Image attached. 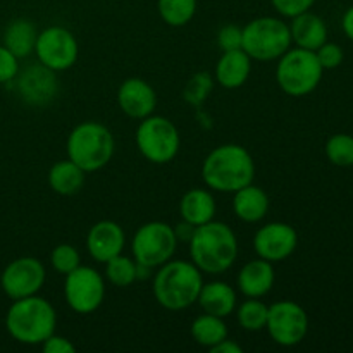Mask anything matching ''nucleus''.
I'll use <instances>...</instances> for the list:
<instances>
[{"label":"nucleus","mask_w":353,"mask_h":353,"mask_svg":"<svg viewBox=\"0 0 353 353\" xmlns=\"http://www.w3.org/2000/svg\"><path fill=\"white\" fill-rule=\"evenodd\" d=\"M192 262L205 274H224L238 259V238L221 221L196 226L188 241Z\"/></svg>","instance_id":"1"},{"label":"nucleus","mask_w":353,"mask_h":353,"mask_svg":"<svg viewBox=\"0 0 353 353\" xmlns=\"http://www.w3.org/2000/svg\"><path fill=\"white\" fill-rule=\"evenodd\" d=\"M255 162L250 152L236 143L214 148L202 164V179L217 193H234L254 183Z\"/></svg>","instance_id":"2"},{"label":"nucleus","mask_w":353,"mask_h":353,"mask_svg":"<svg viewBox=\"0 0 353 353\" xmlns=\"http://www.w3.org/2000/svg\"><path fill=\"white\" fill-rule=\"evenodd\" d=\"M203 272L193 262L168 261L157 268L152 281V292L159 305L171 312H179L196 303L203 286Z\"/></svg>","instance_id":"3"},{"label":"nucleus","mask_w":353,"mask_h":353,"mask_svg":"<svg viewBox=\"0 0 353 353\" xmlns=\"http://www.w3.org/2000/svg\"><path fill=\"white\" fill-rule=\"evenodd\" d=\"M57 312L48 300L38 295L14 300L6 314L7 333L23 345H41L55 333Z\"/></svg>","instance_id":"4"},{"label":"nucleus","mask_w":353,"mask_h":353,"mask_svg":"<svg viewBox=\"0 0 353 353\" xmlns=\"http://www.w3.org/2000/svg\"><path fill=\"white\" fill-rule=\"evenodd\" d=\"M68 159L85 172L105 168L116 150V140L107 126L95 121H85L72 128L65 141Z\"/></svg>","instance_id":"5"},{"label":"nucleus","mask_w":353,"mask_h":353,"mask_svg":"<svg viewBox=\"0 0 353 353\" xmlns=\"http://www.w3.org/2000/svg\"><path fill=\"white\" fill-rule=\"evenodd\" d=\"M292 43L290 24L279 17H255L241 28V50L252 61H278Z\"/></svg>","instance_id":"6"},{"label":"nucleus","mask_w":353,"mask_h":353,"mask_svg":"<svg viewBox=\"0 0 353 353\" xmlns=\"http://www.w3.org/2000/svg\"><path fill=\"white\" fill-rule=\"evenodd\" d=\"M323 65L316 52L305 48H288L276 65V81L290 97H307L319 86L323 79Z\"/></svg>","instance_id":"7"},{"label":"nucleus","mask_w":353,"mask_h":353,"mask_svg":"<svg viewBox=\"0 0 353 353\" xmlns=\"http://www.w3.org/2000/svg\"><path fill=\"white\" fill-rule=\"evenodd\" d=\"M134 141L140 154L152 164H169L178 155L181 138L176 124L164 116H148L138 124Z\"/></svg>","instance_id":"8"},{"label":"nucleus","mask_w":353,"mask_h":353,"mask_svg":"<svg viewBox=\"0 0 353 353\" xmlns=\"http://www.w3.org/2000/svg\"><path fill=\"white\" fill-rule=\"evenodd\" d=\"M174 228L162 221H150L138 228L131 240V252L138 264L150 269L161 268L171 261L178 248Z\"/></svg>","instance_id":"9"},{"label":"nucleus","mask_w":353,"mask_h":353,"mask_svg":"<svg viewBox=\"0 0 353 353\" xmlns=\"http://www.w3.org/2000/svg\"><path fill=\"white\" fill-rule=\"evenodd\" d=\"M64 299L69 309L79 316L97 312L105 299V279L90 265H78L65 276Z\"/></svg>","instance_id":"10"},{"label":"nucleus","mask_w":353,"mask_h":353,"mask_svg":"<svg viewBox=\"0 0 353 353\" xmlns=\"http://www.w3.org/2000/svg\"><path fill=\"white\" fill-rule=\"evenodd\" d=\"M265 330L279 347H295L309 333V316L300 303L292 300L274 302L269 305Z\"/></svg>","instance_id":"11"},{"label":"nucleus","mask_w":353,"mask_h":353,"mask_svg":"<svg viewBox=\"0 0 353 353\" xmlns=\"http://www.w3.org/2000/svg\"><path fill=\"white\" fill-rule=\"evenodd\" d=\"M34 54L38 62L52 71H68L79 57V43L74 33L64 26H48L38 33Z\"/></svg>","instance_id":"12"},{"label":"nucleus","mask_w":353,"mask_h":353,"mask_svg":"<svg viewBox=\"0 0 353 353\" xmlns=\"http://www.w3.org/2000/svg\"><path fill=\"white\" fill-rule=\"evenodd\" d=\"M47 279L45 265L34 257H19L10 262L0 276V286L9 299L19 300L38 295Z\"/></svg>","instance_id":"13"},{"label":"nucleus","mask_w":353,"mask_h":353,"mask_svg":"<svg viewBox=\"0 0 353 353\" xmlns=\"http://www.w3.org/2000/svg\"><path fill=\"white\" fill-rule=\"evenodd\" d=\"M299 247V233L292 224L268 223L259 228L254 236V250L264 261L283 262L292 257Z\"/></svg>","instance_id":"14"},{"label":"nucleus","mask_w":353,"mask_h":353,"mask_svg":"<svg viewBox=\"0 0 353 353\" xmlns=\"http://www.w3.org/2000/svg\"><path fill=\"white\" fill-rule=\"evenodd\" d=\"M16 88L19 97L26 103L34 107H45L55 99L59 92V83L55 71L45 68L43 64H34L17 72Z\"/></svg>","instance_id":"15"},{"label":"nucleus","mask_w":353,"mask_h":353,"mask_svg":"<svg viewBox=\"0 0 353 353\" xmlns=\"http://www.w3.org/2000/svg\"><path fill=\"white\" fill-rule=\"evenodd\" d=\"M117 105L131 119H145L157 107V93L141 78H128L117 90Z\"/></svg>","instance_id":"16"},{"label":"nucleus","mask_w":353,"mask_h":353,"mask_svg":"<svg viewBox=\"0 0 353 353\" xmlns=\"http://www.w3.org/2000/svg\"><path fill=\"white\" fill-rule=\"evenodd\" d=\"M126 245L124 230L114 221H99L86 234V250L93 261L105 264L110 259L123 254Z\"/></svg>","instance_id":"17"},{"label":"nucleus","mask_w":353,"mask_h":353,"mask_svg":"<svg viewBox=\"0 0 353 353\" xmlns=\"http://www.w3.org/2000/svg\"><path fill=\"white\" fill-rule=\"evenodd\" d=\"M274 281L276 274L272 262L264 261L261 257L247 262L236 276L238 290L248 299H262V296H265L274 286Z\"/></svg>","instance_id":"18"},{"label":"nucleus","mask_w":353,"mask_h":353,"mask_svg":"<svg viewBox=\"0 0 353 353\" xmlns=\"http://www.w3.org/2000/svg\"><path fill=\"white\" fill-rule=\"evenodd\" d=\"M252 71V59L245 54V50L223 52V55L217 61L214 69V79L219 83L223 88L234 90L240 88L247 83Z\"/></svg>","instance_id":"19"},{"label":"nucleus","mask_w":353,"mask_h":353,"mask_svg":"<svg viewBox=\"0 0 353 353\" xmlns=\"http://www.w3.org/2000/svg\"><path fill=\"white\" fill-rule=\"evenodd\" d=\"M290 33H292V41H295L296 47L305 48V50L316 52L321 45L327 41L326 23L323 17L310 10L292 17Z\"/></svg>","instance_id":"20"},{"label":"nucleus","mask_w":353,"mask_h":353,"mask_svg":"<svg viewBox=\"0 0 353 353\" xmlns=\"http://www.w3.org/2000/svg\"><path fill=\"white\" fill-rule=\"evenodd\" d=\"M233 210L234 216L248 224H255L264 219L269 212V196L261 186L250 185L243 186L233 193Z\"/></svg>","instance_id":"21"},{"label":"nucleus","mask_w":353,"mask_h":353,"mask_svg":"<svg viewBox=\"0 0 353 353\" xmlns=\"http://www.w3.org/2000/svg\"><path fill=\"white\" fill-rule=\"evenodd\" d=\"M217 212V203L212 193L203 188H192L181 196L179 214L181 219L192 226H202L214 219Z\"/></svg>","instance_id":"22"},{"label":"nucleus","mask_w":353,"mask_h":353,"mask_svg":"<svg viewBox=\"0 0 353 353\" xmlns=\"http://www.w3.org/2000/svg\"><path fill=\"white\" fill-rule=\"evenodd\" d=\"M236 292L231 285L224 281L203 283L196 303L202 307L203 312L217 317H228L236 309Z\"/></svg>","instance_id":"23"},{"label":"nucleus","mask_w":353,"mask_h":353,"mask_svg":"<svg viewBox=\"0 0 353 353\" xmlns=\"http://www.w3.org/2000/svg\"><path fill=\"white\" fill-rule=\"evenodd\" d=\"M86 172L72 161H59L50 168L47 176L52 192L62 196L76 195L85 185Z\"/></svg>","instance_id":"24"},{"label":"nucleus","mask_w":353,"mask_h":353,"mask_svg":"<svg viewBox=\"0 0 353 353\" xmlns=\"http://www.w3.org/2000/svg\"><path fill=\"white\" fill-rule=\"evenodd\" d=\"M38 31L31 21L14 19L3 31V45L16 55L17 59L28 57L34 52Z\"/></svg>","instance_id":"25"},{"label":"nucleus","mask_w":353,"mask_h":353,"mask_svg":"<svg viewBox=\"0 0 353 353\" xmlns=\"http://www.w3.org/2000/svg\"><path fill=\"white\" fill-rule=\"evenodd\" d=\"M190 331H192L193 340L200 347H205L209 350L216 347L217 343H221L224 338H228V333H230L223 317L212 316V314L207 312H203L202 316H199L193 321Z\"/></svg>","instance_id":"26"},{"label":"nucleus","mask_w":353,"mask_h":353,"mask_svg":"<svg viewBox=\"0 0 353 353\" xmlns=\"http://www.w3.org/2000/svg\"><path fill=\"white\" fill-rule=\"evenodd\" d=\"M159 16L172 28H183L195 17L196 0H157Z\"/></svg>","instance_id":"27"},{"label":"nucleus","mask_w":353,"mask_h":353,"mask_svg":"<svg viewBox=\"0 0 353 353\" xmlns=\"http://www.w3.org/2000/svg\"><path fill=\"white\" fill-rule=\"evenodd\" d=\"M268 312L269 305H265V303L261 302L259 299H248L238 307L236 321L245 331L257 333V331L265 330V324H268Z\"/></svg>","instance_id":"28"},{"label":"nucleus","mask_w":353,"mask_h":353,"mask_svg":"<svg viewBox=\"0 0 353 353\" xmlns=\"http://www.w3.org/2000/svg\"><path fill=\"white\" fill-rule=\"evenodd\" d=\"M105 278L110 285L117 286V288H128L134 281H138L137 261H133L131 257H124L123 254L110 259L109 262H105Z\"/></svg>","instance_id":"29"},{"label":"nucleus","mask_w":353,"mask_h":353,"mask_svg":"<svg viewBox=\"0 0 353 353\" xmlns=\"http://www.w3.org/2000/svg\"><path fill=\"white\" fill-rule=\"evenodd\" d=\"M214 83L216 79L209 72H196L186 83L185 90H183V100L193 107H202L212 93Z\"/></svg>","instance_id":"30"},{"label":"nucleus","mask_w":353,"mask_h":353,"mask_svg":"<svg viewBox=\"0 0 353 353\" xmlns=\"http://www.w3.org/2000/svg\"><path fill=\"white\" fill-rule=\"evenodd\" d=\"M326 155L331 164L340 168L353 165V137L347 133H338L327 140Z\"/></svg>","instance_id":"31"},{"label":"nucleus","mask_w":353,"mask_h":353,"mask_svg":"<svg viewBox=\"0 0 353 353\" xmlns=\"http://www.w3.org/2000/svg\"><path fill=\"white\" fill-rule=\"evenodd\" d=\"M50 262L55 272H59L62 276H68L78 265H81V255H79L78 248L72 247V245L61 243L52 250Z\"/></svg>","instance_id":"32"},{"label":"nucleus","mask_w":353,"mask_h":353,"mask_svg":"<svg viewBox=\"0 0 353 353\" xmlns=\"http://www.w3.org/2000/svg\"><path fill=\"white\" fill-rule=\"evenodd\" d=\"M17 72H19V59L6 45H0V85L14 81Z\"/></svg>","instance_id":"33"},{"label":"nucleus","mask_w":353,"mask_h":353,"mask_svg":"<svg viewBox=\"0 0 353 353\" xmlns=\"http://www.w3.org/2000/svg\"><path fill=\"white\" fill-rule=\"evenodd\" d=\"M316 55L317 59H319L323 69H336L338 65L343 62V57H345L343 48L336 43H330V41L321 45V47L316 50Z\"/></svg>","instance_id":"34"},{"label":"nucleus","mask_w":353,"mask_h":353,"mask_svg":"<svg viewBox=\"0 0 353 353\" xmlns=\"http://www.w3.org/2000/svg\"><path fill=\"white\" fill-rule=\"evenodd\" d=\"M272 7L276 9V12L281 14L283 17H295L299 14L307 12L310 10V7L316 3V0H271Z\"/></svg>","instance_id":"35"},{"label":"nucleus","mask_w":353,"mask_h":353,"mask_svg":"<svg viewBox=\"0 0 353 353\" xmlns=\"http://www.w3.org/2000/svg\"><path fill=\"white\" fill-rule=\"evenodd\" d=\"M217 45L223 52L241 48V28L236 24H226L217 33Z\"/></svg>","instance_id":"36"},{"label":"nucleus","mask_w":353,"mask_h":353,"mask_svg":"<svg viewBox=\"0 0 353 353\" xmlns=\"http://www.w3.org/2000/svg\"><path fill=\"white\" fill-rule=\"evenodd\" d=\"M41 350L45 353H74L76 347L71 343V340L54 333L41 343Z\"/></svg>","instance_id":"37"},{"label":"nucleus","mask_w":353,"mask_h":353,"mask_svg":"<svg viewBox=\"0 0 353 353\" xmlns=\"http://www.w3.org/2000/svg\"><path fill=\"white\" fill-rule=\"evenodd\" d=\"M240 345L236 343V341L230 340V338H224L221 343H217L216 347L210 348V353H241Z\"/></svg>","instance_id":"38"},{"label":"nucleus","mask_w":353,"mask_h":353,"mask_svg":"<svg viewBox=\"0 0 353 353\" xmlns=\"http://www.w3.org/2000/svg\"><path fill=\"white\" fill-rule=\"evenodd\" d=\"M193 231H195V226L188 224L186 221H181V223L174 228V233H176V238H178V241H190Z\"/></svg>","instance_id":"39"},{"label":"nucleus","mask_w":353,"mask_h":353,"mask_svg":"<svg viewBox=\"0 0 353 353\" xmlns=\"http://www.w3.org/2000/svg\"><path fill=\"white\" fill-rule=\"evenodd\" d=\"M341 28H343L345 34H347V37L353 41V6L343 14V19H341Z\"/></svg>","instance_id":"40"}]
</instances>
